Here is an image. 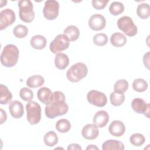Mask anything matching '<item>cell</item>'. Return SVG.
<instances>
[{
    "label": "cell",
    "mask_w": 150,
    "mask_h": 150,
    "mask_svg": "<svg viewBox=\"0 0 150 150\" xmlns=\"http://www.w3.org/2000/svg\"><path fill=\"white\" fill-rule=\"evenodd\" d=\"M65 99V96L63 92L54 91L52 101L45 107L46 116L50 119H53L66 114L69 110V107Z\"/></svg>",
    "instance_id": "6da1fadb"
},
{
    "label": "cell",
    "mask_w": 150,
    "mask_h": 150,
    "mask_svg": "<svg viewBox=\"0 0 150 150\" xmlns=\"http://www.w3.org/2000/svg\"><path fill=\"white\" fill-rule=\"evenodd\" d=\"M19 55L18 48L14 45H6L1 54V63L6 67H12L18 62Z\"/></svg>",
    "instance_id": "7a4b0ae2"
},
{
    "label": "cell",
    "mask_w": 150,
    "mask_h": 150,
    "mask_svg": "<svg viewBox=\"0 0 150 150\" xmlns=\"http://www.w3.org/2000/svg\"><path fill=\"white\" fill-rule=\"evenodd\" d=\"M88 73L87 66L81 62L73 64L67 71L66 77L72 83H77L84 79Z\"/></svg>",
    "instance_id": "3957f363"
},
{
    "label": "cell",
    "mask_w": 150,
    "mask_h": 150,
    "mask_svg": "<svg viewBox=\"0 0 150 150\" xmlns=\"http://www.w3.org/2000/svg\"><path fill=\"white\" fill-rule=\"evenodd\" d=\"M19 9V15L21 21L26 23H30L35 18L33 6L29 0H22L18 2Z\"/></svg>",
    "instance_id": "277c9868"
},
{
    "label": "cell",
    "mask_w": 150,
    "mask_h": 150,
    "mask_svg": "<svg viewBox=\"0 0 150 150\" xmlns=\"http://www.w3.org/2000/svg\"><path fill=\"white\" fill-rule=\"evenodd\" d=\"M27 120L30 125L38 124L41 120V108L35 101H30L26 105Z\"/></svg>",
    "instance_id": "5b68a950"
},
{
    "label": "cell",
    "mask_w": 150,
    "mask_h": 150,
    "mask_svg": "<svg viewBox=\"0 0 150 150\" xmlns=\"http://www.w3.org/2000/svg\"><path fill=\"white\" fill-rule=\"evenodd\" d=\"M117 26L128 36L132 37L137 33V27L129 16H124L120 18L117 21Z\"/></svg>",
    "instance_id": "8992f818"
},
{
    "label": "cell",
    "mask_w": 150,
    "mask_h": 150,
    "mask_svg": "<svg viewBox=\"0 0 150 150\" xmlns=\"http://www.w3.org/2000/svg\"><path fill=\"white\" fill-rule=\"evenodd\" d=\"M70 45V40L64 34H59L50 43V50L56 54L67 49Z\"/></svg>",
    "instance_id": "52a82bcc"
},
{
    "label": "cell",
    "mask_w": 150,
    "mask_h": 150,
    "mask_svg": "<svg viewBox=\"0 0 150 150\" xmlns=\"http://www.w3.org/2000/svg\"><path fill=\"white\" fill-rule=\"evenodd\" d=\"M59 4L54 0H48L45 3L43 13L47 20H54L59 15Z\"/></svg>",
    "instance_id": "ba28073f"
},
{
    "label": "cell",
    "mask_w": 150,
    "mask_h": 150,
    "mask_svg": "<svg viewBox=\"0 0 150 150\" xmlns=\"http://www.w3.org/2000/svg\"><path fill=\"white\" fill-rule=\"evenodd\" d=\"M87 100L91 104L98 107H103L107 103L105 94L95 90H91L87 93Z\"/></svg>",
    "instance_id": "9c48e42d"
},
{
    "label": "cell",
    "mask_w": 150,
    "mask_h": 150,
    "mask_svg": "<svg viewBox=\"0 0 150 150\" xmlns=\"http://www.w3.org/2000/svg\"><path fill=\"white\" fill-rule=\"evenodd\" d=\"M16 16L15 12L9 8L5 9L0 12V30L6 29L15 21Z\"/></svg>",
    "instance_id": "30bf717a"
},
{
    "label": "cell",
    "mask_w": 150,
    "mask_h": 150,
    "mask_svg": "<svg viewBox=\"0 0 150 150\" xmlns=\"http://www.w3.org/2000/svg\"><path fill=\"white\" fill-rule=\"evenodd\" d=\"M133 110L138 114H143L147 118H149V104L146 103L141 98L133 99L131 103Z\"/></svg>",
    "instance_id": "8fae6325"
},
{
    "label": "cell",
    "mask_w": 150,
    "mask_h": 150,
    "mask_svg": "<svg viewBox=\"0 0 150 150\" xmlns=\"http://www.w3.org/2000/svg\"><path fill=\"white\" fill-rule=\"evenodd\" d=\"M88 25L93 30L99 31L103 30L106 25L105 18L101 14H94L91 16L88 20Z\"/></svg>",
    "instance_id": "7c38bea8"
},
{
    "label": "cell",
    "mask_w": 150,
    "mask_h": 150,
    "mask_svg": "<svg viewBox=\"0 0 150 150\" xmlns=\"http://www.w3.org/2000/svg\"><path fill=\"white\" fill-rule=\"evenodd\" d=\"M99 134L98 127L94 124L86 125L81 130V135L83 138L88 140L96 139Z\"/></svg>",
    "instance_id": "4fadbf2b"
},
{
    "label": "cell",
    "mask_w": 150,
    "mask_h": 150,
    "mask_svg": "<svg viewBox=\"0 0 150 150\" xmlns=\"http://www.w3.org/2000/svg\"><path fill=\"white\" fill-rule=\"evenodd\" d=\"M23 105L21 101L14 100L9 105V110L11 115L14 118H20L24 114Z\"/></svg>",
    "instance_id": "5bb4252c"
},
{
    "label": "cell",
    "mask_w": 150,
    "mask_h": 150,
    "mask_svg": "<svg viewBox=\"0 0 150 150\" xmlns=\"http://www.w3.org/2000/svg\"><path fill=\"white\" fill-rule=\"evenodd\" d=\"M108 131L112 136L120 137L124 134L125 127L121 121L114 120L109 125Z\"/></svg>",
    "instance_id": "9a60e30c"
},
{
    "label": "cell",
    "mask_w": 150,
    "mask_h": 150,
    "mask_svg": "<svg viewBox=\"0 0 150 150\" xmlns=\"http://www.w3.org/2000/svg\"><path fill=\"white\" fill-rule=\"evenodd\" d=\"M109 121V115L108 112L104 110L97 111L94 115L93 121L99 128L105 127Z\"/></svg>",
    "instance_id": "2e32d148"
},
{
    "label": "cell",
    "mask_w": 150,
    "mask_h": 150,
    "mask_svg": "<svg viewBox=\"0 0 150 150\" xmlns=\"http://www.w3.org/2000/svg\"><path fill=\"white\" fill-rule=\"evenodd\" d=\"M53 93L52 92L49 88L43 87L39 89L37 96L39 100L43 104H48L53 98Z\"/></svg>",
    "instance_id": "e0dca14e"
},
{
    "label": "cell",
    "mask_w": 150,
    "mask_h": 150,
    "mask_svg": "<svg viewBox=\"0 0 150 150\" xmlns=\"http://www.w3.org/2000/svg\"><path fill=\"white\" fill-rule=\"evenodd\" d=\"M69 64V59L67 54L63 53H57L54 58L55 66L60 70L65 69Z\"/></svg>",
    "instance_id": "ac0fdd59"
},
{
    "label": "cell",
    "mask_w": 150,
    "mask_h": 150,
    "mask_svg": "<svg viewBox=\"0 0 150 150\" xmlns=\"http://www.w3.org/2000/svg\"><path fill=\"white\" fill-rule=\"evenodd\" d=\"M47 43L46 38L40 35H36L32 37L30 43L31 46L37 50H41L45 47Z\"/></svg>",
    "instance_id": "d6986e66"
},
{
    "label": "cell",
    "mask_w": 150,
    "mask_h": 150,
    "mask_svg": "<svg viewBox=\"0 0 150 150\" xmlns=\"http://www.w3.org/2000/svg\"><path fill=\"white\" fill-rule=\"evenodd\" d=\"M125 149L124 145L122 142L116 139H109L105 141L102 144L103 150H124Z\"/></svg>",
    "instance_id": "ffe728a7"
},
{
    "label": "cell",
    "mask_w": 150,
    "mask_h": 150,
    "mask_svg": "<svg viewBox=\"0 0 150 150\" xmlns=\"http://www.w3.org/2000/svg\"><path fill=\"white\" fill-rule=\"evenodd\" d=\"M110 42L112 46L117 47H120L125 45L127 42V38L120 32H115L111 36Z\"/></svg>",
    "instance_id": "44dd1931"
},
{
    "label": "cell",
    "mask_w": 150,
    "mask_h": 150,
    "mask_svg": "<svg viewBox=\"0 0 150 150\" xmlns=\"http://www.w3.org/2000/svg\"><path fill=\"white\" fill-rule=\"evenodd\" d=\"M12 98V94L8 88L1 84L0 85V103L1 104H7Z\"/></svg>",
    "instance_id": "7402d4cb"
},
{
    "label": "cell",
    "mask_w": 150,
    "mask_h": 150,
    "mask_svg": "<svg viewBox=\"0 0 150 150\" xmlns=\"http://www.w3.org/2000/svg\"><path fill=\"white\" fill-rule=\"evenodd\" d=\"M45 83L43 77L40 75H33L29 77L26 80V85L30 88H37L42 86Z\"/></svg>",
    "instance_id": "603a6c76"
},
{
    "label": "cell",
    "mask_w": 150,
    "mask_h": 150,
    "mask_svg": "<svg viewBox=\"0 0 150 150\" xmlns=\"http://www.w3.org/2000/svg\"><path fill=\"white\" fill-rule=\"evenodd\" d=\"M64 34L67 36L70 41L73 42L78 39L80 36V31L77 26L70 25L64 30Z\"/></svg>",
    "instance_id": "cb8c5ba5"
},
{
    "label": "cell",
    "mask_w": 150,
    "mask_h": 150,
    "mask_svg": "<svg viewBox=\"0 0 150 150\" xmlns=\"http://www.w3.org/2000/svg\"><path fill=\"white\" fill-rule=\"evenodd\" d=\"M45 144L48 146H53L58 142V137L56 132L53 131L47 132L43 137Z\"/></svg>",
    "instance_id": "d4e9b609"
},
{
    "label": "cell",
    "mask_w": 150,
    "mask_h": 150,
    "mask_svg": "<svg viewBox=\"0 0 150 150\" xmlns=\"http://www.w3.org/2000/svg\"><path fill=\"white\" fill-rule=\"evenodd\" d=\"M138 16L143 19H147L149 16V5L146 3H142L138 5L137 9Z\"/></svg>",
    "instance_id": "484cf974"
},
{
    "label": "cell",
    "mask_w": 150,
    "mask_h": 150,
    "mask_svg": "<svg viewBox=\"0 0 150 150\" xmlns=\"http://www.w3.org/2000/svg\"><path fill=\"white\" fill-rule=\"evenodd\" d=\"M110 101L112 105L114 106H120L121 105L125 100V96L124 93H118V92H112L110 96Z\"/></svg>",
    "instance_id": "4316f807"
},
{
    "label": "cell",
    "mask_w": 150,
    "mask_h": 150,
    "mask_svg": "<svg viewBox=\"0 0 150 150\" xmlns=\"http://www.w3.org/2000/svg\"><path fill=\"white\" fill-rule=\"evenodd\" d=\"M56 128L59 132L66 133L70 129L71 124L70 121L67 119H60L56 122Z\"/></svg>",
    "instance_id": "83f0119b"
},
{
    "label": "cell",
    "mask_w": 150,
    "mask_h": 150,
    "mask_svg": "<svg viewBox=\"0 0 150 150\" xmlns=\"http://www.w3.org/2000/svg\"><path fill=\"white\" fill-rule=\"evenodd\" d=\"M124 6L123 4L120 2H112L109 7V11L110 13L114 16H117L121 14L124 12Z\"/></svg>",
    "instance_id": "f1b7e54d"
},
{
    "label": "cell",
    "mask_w": 150,
    "mask_h": 150,
    "mask_svg": "<svg viewBox=\"0 0 150 150\" xmlns=\"http://www.w3.org/2000/svg\"><path fill=\"white\" fill-rule=\"evenodd\" d=\"M132 88L137 92H144L148 88V83L143 79H137L132 83Z\"/></svg>",
    "instance_id": "f546056e"
},
{
    "label": "cell",
    "mask_w": 150,
    "mask_h": 150,
    "mask_svg": "<svg viewBox=\"0 0 150 150\" xmlns=\"http://www.w3.org/2000/svg\"><path fill=\"white\" fill-rule=\"evenodd\" d=\"M129 141L134 146H139L144 144L145 138L142 134L135 133L130 136Z\"/></svg>",
    "instance_id": "4dcf8cb0"
},
{
    "label": "cell",
    "mask_w": 150,
    "mask_h": 150,
    "mask_svg": "<svg viewBox=\"0 0 150 150\" xmlns=\"http://www.w3.org/2000/svg\"><path fill=\"white\" fill-rule=\"evenodd\" d=\"M128 82L125 79L117 80L114 85V90L115 92L124 93L128 88Z\"/></svg>",
    "instance_id": "1f68e13d"
},
{
    "label": "cell",
    "mask_w": 150,
    "mask_h": 150,
    "mask_svg": "<svg viewBox=\"0 0 150 150\" xmlns=\"http://www.w3.org/2000/svg\"><path fill=\"white\" fill-rule=\"evenodd\" d=\"M13 35L17 38L22 39L25 38L28 33V29L27 27L23 25H16L13 30Z\"/></svg>",
    "instance_id": "d6a6232c"
},
{
    "label": "cell",
    "mask_w": 150,
    "mask_h": 150,
    "mask_svg": "<svg viewBox=\"0 0 150 150\" xmlns=\"http://www.w3.org/2000/svg\"><path fill=\"white\" fill-rule=\"evenodd\" d=\"M93 43L98 46H103L105 45L108 42L107 36L103 33L96 34L93 38Z\"/></svg>",
    "instance_id": "836d02e7"
},
{
    "label": "cell",
    "mask_w": 150,
    "mask_h": 150,
    "mask_svg": "<svg viewBox=\"0 0 150 150\" xmlns=\"http://www.w3.org/2000/svg\"><path fill=\"white\" fill-rule=\"evenodd\" d=\"M19 96L23 100L26 101H31L33 97V91L27 87H23L19 91Z\"/></svg>",
    "instance_id": "e575fe53"
},
{
    "label": "cell",
    "mask_w": 150,
    "mask_h": 150,
    "mask_svg": "<svg viewBox=\"0 0 150 150\" xmlns=\"http://www.w3.org/2000/svg\"><path fill=\"white\" fill-rule=\"evenodd\" d=\"M108 2V0H93L92 6L96 9L101 10L106 6Z\"/></svg>",
    "instance_id": "d590c367"
},
{
    "label": "cell",
    "mask_w": 150,
    "mask_h": 150,
    "mask_svg": "<svg viewBox=\"0 0 150 150\" xmlns=\"http://www.w3.org/2000/svg\"><path fill=\"white\" fill-rule=\"evenodd\" d=\"M149 52H148L147 53H146L143 57V62H144V64L145 65V66H146L147 67V69H149Z\"/></svg>",
    "instance_id": "8d00e7d4"
},
{
    "label": "cell",
    "mask_w": 150,
    "mask_h": 150,
    "mask_svg": "<svg viewBox=\"0 0 150 150\" xmlns=\"http://www.w3.org/2000/svg\"><path fill=\"white\" fill-rule=\"evenodd\" d=\"M1 122L0 124H2L4 122H5L7 119V115L6 114V112L2 108H1Z\"/></svg>",
    "instance_id": "74e56055"
},
{
    "label": "cell",
    "mask_w": 150,
    "mask_h": 150,
    "mask_svg": "<svg viewBox=\"0 0 150 150\" xmlns=\"http://www.w3.org/2000/svg\"><path fill=\"white\" fill-rule=\"evenodd\" d=\"M68 150H70V149H77V150H81V147L77 144H70L67 148Z\"/></svg>",
    "instance_id": "f35d334b"
},
{
    "label": "cell",
    "mask_w": 150,
    "mask_h": 150,
    "mask_svg": "<svg viewBox=\"0 0 150 150\" xmlns=\"http://www.w3.org/2000/svg\"><path fill=\"white\" fill-rule=\"evenodd\" d=\"M86 149L87 150H88V149H99L95 145H88L87 148H86Z\"/></svg>",
    "instance_id": "ab89813d"
}]
</instances>
